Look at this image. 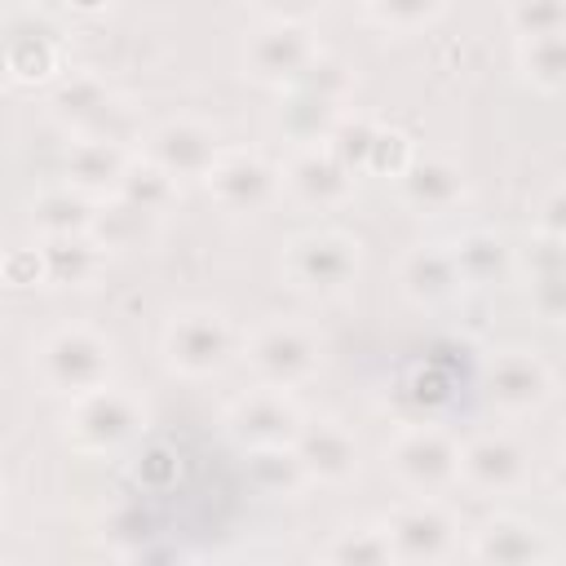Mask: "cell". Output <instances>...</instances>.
I'll use <instances>...</instances> for the list:
<instances>
[{"instance_id": "obj_14", "label": "cell", "mask_w": 566, "mask_h": 566, "mask_svg": "<svg viewBox=\"0 0 566 566\" xmlns=\"http://www.w3.org/2000/svg\"><path fill=\"white\" fill-rule=\"evenodd\" d=\"M531 478V455L513 433H478L469 442H460V469L455 482H464L469 491L495 500V495H513L522 491Z\"/></svg>"}, {"instance_id": "obj_22", "label": "cell", "mask_w": 566, "mask_h": 566, "mask_svg": "<svg viewBox=\"0 0 566 566\" xmlns=\"http://www.w3.org/2000/svg\"><path fill=\"white\" fill-rule=\"evenodd\" d=\"M447 248H451V261H455L464 287H500L517 270V252L495 230H464Z\"/></svg>"}, {"instance_id": "obj_3", "label": "cell", "mask_w": 566, "mask_h": 566, "mask_svg": "<svg viewBox=\"0 0 566 566\" xmlns=\"http://www.w3.org/2000/svg\"><path fill=\"white\" fill-rule=\"evenodd\" d=\"M363 274V243L345 230H305L283 248V279L314 301L345 296Z\"/></svg>"}, {"instance_id": "obj_32", "label": "cell", "mask_w": 566, "mask_h": 566, "mask_svg": "<svg viewBox=\"0 0 566 566\" xmlns=\"http://www.w3.org/2000/svg\"><path fill=\"white\" fill-rule=\"evenodd\" d=\"M442 13V0H367V18L389 35H416L433 27Z\"/></svg>"}, {"instance_id": "obj_27", "label": "cell", "mask_w": 566, "mask_h": 566, "mask_svg": "<svg viewBox=\"0 0 566 566\" xmlns=\"http://www.w3.org/2000/svg\"><path fill=\"white\" fill-rule=\"evenodd\" d=\"M517 75L539 97H557L566 88V31L517 40Z\"/></svg>"}, {"instance_id": "obj_31", "label": "cell", "mask_w": 566, "mask_h": 566, "mask_svg": "<svg viewBox=\"0 0 566 566\" xmlns=\"http://www.w3.org/2000/svg\"><path fill=\"white\" fill-rule=\"evenodd\" d=\"M376 119L371 115H358V111H345L336 124H332V133L323 137V146L349 168V172H363L367 168V155H371V137H376Z\"/></svg>"}, {"instance_id": "obj_18", "label": "cell", "mask_w": 566, "mask_h": 566, "mask_svg": "<svg viewBox=\"0 0 566 566\" xmlns=\"http://www.w3.org/2000/svg\"><path fill=\"white\" fill-rule=\"evenodd\" d=\"M394 190L416 217H451L469 199V177L442 155H411L394 177Z\"/></svg>"}, {"instance_id": "obj_20", "label": "cell", "mask_w": 566, "mask_h": 566, "mask_svg": "<svg viewBox=\"0 0 566 566\" xmlns=\"http://www.w3.org/2000/svg\"><path fill=\"white\" fill-rule=\"evenodd\" d=\"M398 292L416 310H442V305H451L464 292L460 270L451 261V248L447 243H416L398 261Z\"/></svg>"}, {"instance_id": "obj_17", "label": "cell", "mask_w": 566, "mask_h": 566, "mask_svg": "<svg viewBox=\"0 0 566 566\" xmlns=\"http://www.w3.org/2000/svg\"><path fill=\"white\" fill-rule=\"evenodd\" d=\"M469 557L495 562V566H548L562 557V548L539 522H531L522 513H495L473 531Z\"/></svg>"}, {"instance_id": "obj_6", "label": "cell", "mask_w": 566, "mask_h": 566, "mask_svg": "<svg viewBox=\"0 0 566 566\" xmlns=\"http://www.w3.org/2000/svg\"><path fill=\"white\" fill-rule=\"evenodd\" d=\"M44 106H49V119L66 137H111V142H124V146L133 137V111L93 71L57 75Z\"/></svg>"}, {"instance_id": "obj_11", "label": "cell", "mask_w": 566, "mask_h": 566, "mask_svg": "<svg viewBox=\"0 0 566 566\" xmlns=\"http://www.w3.org/2000/svg\"><path fill=\"white\" fill-rule=\"evenodd\" d=\"M323 57L314 31L305 22H283L270 18L248 44H243V75L261 88H287L292 80H301L314 62Z\"/></svg>"}, {"instance_id": "obj_24", "label": "cell", "mask_w": 566, "mask_h": 566, "mask_svg": "<svg viewBox=\"0 0 566 566\" xmlns=\"http://www.w3.org/2000/svg\"><path fill=\"white\" fill-rule=\"evenodd\" d=\"M0 35H4L0 66L9 71V80H18V84H53L57 80L62 49L44 27H35V31H0Z\"/></svg>"}, {"instance_id": "obj_29", "label": "cell", "mask_w": 566, "mask_h": 566, "mask_svg": "<svg viewBox=\"0 0 566 566\" xmlns=\"http://www.w3.org/2000/svg\"><path fill=\"white\" fill-rule=\"evenodd\" d=\"M248 478H252V486L261 495H279V500H292V495H301L310 486V478H305L292 442L248 451Z\"/></svg>"}, {"instance_id": "obj_30", "label": "cell", "mask_w": 566, "mask_h": 566, "mask_svg": "<svg viewBox=\"0 0 566 566\" xmlns=\"http://www.w3.org/2000/svg\"><path fill=\"white\" fill-rule=\"evenodd\" d=\"M318 557H323V562H336V566H385V562H394V553H389V539H385V526H380V522L336 531V535L318 548Z\"/></svg>"}, {"instance_id": "obj_4", "label": "cell", "mask_w": 566, "mask_h": 566, "mask_svg": "<svg viewBox=\"0 0 566 566\" xmlns=\"http://www.w3.org/2000/svg\"><path fill=\"white\" fill-rule=\"evenodd\" d=\"M239 358L252 376V385L274 389H301L318 376V336L296 318H265L248 336H239Z\"/></svg>"}, {"instance_id": "obj_33", "label": "cell", "mask_w": 566, "mask_h": 566, "mask_svg": "<svg viewBox=\"0 0 566 566\" xmlns=\"http://www.w3.org/2000/svg\"><path fill=\"white\" fill-rule=\"evenodd\" d=\"M504 22L517 40L531 35H562L566 31V0H509Z\"/></svg>"}, {"instance_id": "obj_37", "label": "cell", "mask_w": 566, "mask_h": 566, "mask_svg": "<svg viewBox=\"0 0 566 566\" xmlns=\"http://www.w3.org/2000/svg\"><path fill=\"white\" fill-rule=\"evenodd\" d=\"M4 279L13 287H31V283H44V265H40V248H27V252H13L4 261Z\"/></svg>"}, {"instance_id": "obj_12", "label": "cell", "mask_w": 566, "mask_h": 566, "mask_svg": "<svg viewBox=\"0 0 566 566\" xmlns=\"http://www.w3.org/2000/svg\"><path fill=\"white\" fill-rule=\"evenodd\" d=\"M553 394H557V376L531 349H500L486 367V398L509 420L539 416L553 402Z\"/></svg>"}, {"instance_id": "obj_8", "label": "cell", "mask_w": 566, "mask_h": 566, "mask_svg": "<svg viewBox=\"0 0 566 566\" xmlns=\"http://www.w3.org/2000/svg\"><path fill=\"white\" fill-rule=\"evenodd\" d=\"M385 469L407 495H442L455 486L460 442L442 424H407L385 447Z\"/></svg>"}, {"instance_id": "obj_5", "label": "cell", "mask_w": 566, "mask_h": 566, "mask_svg": "<svg viewBox=\"0 0 566 566\" xmlns=\"http://www.w3.org/2000/svg\"><path fill=\"white\" fill-rule=\"evenodd\" d=\"M159 354H164V367L172 376L208 380V376L226 371L239 358V332H234V323L221 310L190 305V310H181V314L168 318L164 340H159Z\"/></svg>"}, {"instance_id": "obj_25", "label": "cell", "mask_w": 566, "mask_h": 566, "mask_svg": "<svg viewBox=\"0 0 566 566\" xmlns=\"http://www.w3.org/2000/svg\"><path fill=\"white\" fill-rule=\"evenodd\" d=\"M40 265H44V283L88 287L102 274L106 252L93 243V234H57V239H40Z\"/></svg>"}, {"instance_id": "obj_9", "label": "cell", "mask_w": 566, "mask_h": 566, "mask_svg": "<svg viewBox=\"0 0 566 566\" xmlns=\"http://www.w3.org/2000/svg\"><path fill=\"white\" fill-rule=\"evenodd\" d=\"M199 186L212 195V203H217L221 212L252 217V212H265V208L283 195V172H279V164L265 159L261 150L221 146Z\"/></svg>"}, {"instance_id": "obj_36", "label": "cell", "mask_w": 566, "mask_h": 566, "mask_svg": "<svg viewBox=\"0 0 566 566\" xmlns=\"http://www.w3.org/2000/svg\"><path fill=\"white\" fill-rule=\"evenodd\" d=\"M531 230H535V234L566 239V190H562V181H553V186L544 190V199H539V212H535Z\"/></svg>"}, {"instance_id": "obj_38", "label": "cell", "mask_w": 566, "mask_h": 566, "mask_svg": "<svg viewBox=\"0 0 566 566\" xmlns=\"http://www.w3.org/2000/svg\"><path fill=\"white\" fill-rule=\"evenodd\" d=\"M270 9V18H283V22H305L323 0H261Z\"/></svg>"}, {"instance_id": "obj_1", "label": "cell", "mask_w": 566, "mask_h": 566, "mask_svg": "<svg viewBox=\"0 0 566 566\" xmlns=\"http://www.w3.org/2000/svg\"><path fill=\"white\" fill-rule=\"evenodd\" d=\"M31 363H35V376H40V385L49 394L75 398V394H88L97 385H111V376H115V345L102 332L84 327V323H66V327H53L35 345Z\"/></svg>"}, {"instance_id": "obj_10", "label": "cell", "mask_w": 566, "mask_h": 566, "mask_svg": "<svg viewBox=\"0 0 566 566\" xmlns=\"http://www.w3.org/2000/svg\"><path fill=\"white\" fill-rule=\"evenodd\" d=\"M394 562H447L460 548V522L442 495H411L380 517Z\"/></svg>"}, {"instance_id": "obj_7", "label": "cell", "mask_w": 566, "mask_h": 566, "mask_svg": "<svg viewBox=\"0 0 566 566\" xmlns=\"http://www.w3.org/2000/svg\"><path fill=\"white\" fill-rule=\"evenodd\" d=\"M66 402L71 407H66L62 433L80 455H111V451L128 447L142 433V420H146L142 402L128 389H115V385H97L88 394L66 398Z\"/></svg>"}, {"instance_id": "obj_23", "label": "cell", "mask_w": 566, "mask_h": 566, "mask_svg": "<svg viewBox=\"0 0 566 566\" xmlns=\"http://www.w3.org/2000/svg\"><path fill=\"white\" fill-rule=\"evenodd\" d=\"M159 226H164V221L150 217V212H142L137 203H128V199H119V195H106V199H97V208H93L88 234H93V243H97L102 252H133V248L155 243Z\"/></svg>"}, {"instance_id": "obj_15", "label": "cell", "mask_w": 566, "mask_h": 566, "mask_svg": "<svg viewBox=\"0 0 566 566\" xmlns=\"http://www.w3.org/2000/svg\"><path fill=\"white\" fill-rule=\"evenodd\" d=\"M217 150H221V133L212 124L195 119V115L164 119L142 137V155L150 164H159L177 186L181 181H203V172L212 168Z\"/></svg>"}, {"instance_id": "obj_28", "label": "cell", "mask_w": 566, "mask_h": 566, "mask_svg": "<svg viewBox=\"0 0 566 566\" xmlns=\"http://www.w3.org/2000/svg\"><path fill=\"white\" fill-rule=\"evenodd\" d=\"M115 195L119 199H128V203H137L142 212H150V217H168L172 208H177V199H181V186L159 168V164H150L146 155H133L128 159V168H124V177H119V186H115Z\"/></svg>"}, {"instance_id": "obj_34", "label": "cell", "mask_w": 566, "mask_h": 566, "mask_svg": "<svg viewBox=\"0 0 566 566\" xmlns=\"http://www.w3.org/2000/svg\"><path fill=\"white\" fill-rule=\"evenodd\" d=\"M416 150H411V142L398 133V128H376V137H371V155H367V168L363 172H376V177H398L402 172V164L411 159Z\"/></svg>"}, {"instance_id": "obj_26", "label": "cell", "mask_w": 566, "mask_h": 566, "mask_svg": "<svg viewBox=\"0 0 566 566\" xmlns=\"http://www.w3.org/2000/svg\"><path fill=\"white\" fill-rule=\"evenodd\" d=\"M93 208L97 199L75 190V186H49L31 199V226L40 239H57V234H88V221H93Z\"/></svg>"}, {"instance_id": "obj_21", "label": "cell", "mask_w": 566, "mask_h": 566, "mask_svg": "<svg viewBox=\"0 0 566 566\" xmlns=\"http://www.w3.org/2000/svg\"><path fill=\"white\" fill-rule=\"evenodd\" d=\"M128 159H133V150L124 142L71 137V150H66V164H62V181L84 190V195H93V199H106V195H115Z\"/></svg>"}, {"instance_id": "obj_2", "label": "cell", "mask_w": 566, "mask_h": 566, "mask_svg": "<svg viewBox=\"0 0 566 566\" xmlns=\"http://www.w3.org/2000/svg\"><path fill=\"white\" fill-rule=\"evenodd\" d=\"M349 93H354V75L340 62L318 57L301 80L279 88V133L296 146H323L332 124L349 111L345 106Z\"/></svg>"}, {"instance_id": "obj_19", "label": "cell", "mask_w": 566, "mask_h": 566, "mask_svg": "<svg viewBox=\"0 0 566 566\" xmlns=\"http://www.w3.org/2000/svg\"><path fill=\"white\" fill-rule=\"evenodd\" d=\"M292 451H296L310 486H345L358 473V438L332 416L301 420V429L292 438Z\"/></svg>"}, {"instance_id": "obj_16", "label": "cell", "mask_w": 566, "mask_h": 566, "mask_svg": "<svg viewBox=\"0 0 566 566\" xmlns=\"http://www.w3.org/2000/svg\"><path fill=\"white\" fill-rule=\"evenodd\" d=\"M283 172V195L310 212H336L354 199L358 172H349L327 146H296V155L279 168Z\"/></svg>"}, {"instance_id": "obj_13", "label": "cell", "mask_w": 566, "mask_h": 566, "mask_svg": "<svg viewBox=\"0 0 566 566\" xmlns=\"http://www.w3.org/2000/svg\"><path fill=\"white\" fill-rule=\"evenodd\" d=\"M301 420H305V411L292 398V389H274V385H252L248 394H239L226 407V433L243 451L292 442L296 429H301Z\"/></svg>"}, {"instance_id": "obj_35", "label": "cell", "mask_w": 566, "mask_h": 566, "mask_svg": "<svg viewBox=\"0 0 566 566\" xmlns=\"http://www.w3.org/2000/svg\"><path fill=\"white\" fill-rule=\"evenodd\" d=\"M566 270H548V274H531V310L544 323H562L566 314Z\"/></svg>"}]
</instances>
